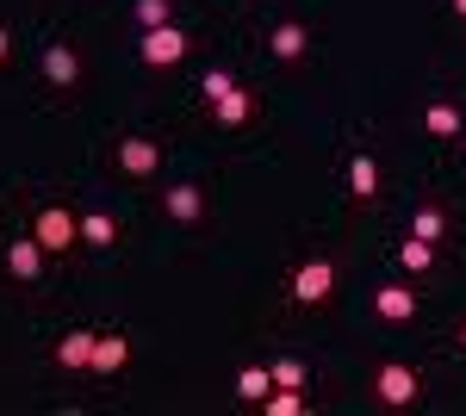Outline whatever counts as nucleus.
Instances as JSON below:
<instances>
[{"label": "nucleus", "mask_w": 466, "mask_h": 416, "mask_svg": "<svg viewBox=\"0 0 466 416\" xmlns=\"http://www.w3.org/2000/svg\"><path fill=\"white\" fill-rule=\"evenodd\" d=\"M373 391H380V404H417V391H423V380H417V367H404V360H386L380 373H373Z\"/></svg>", "instance_id": "obj_1"}, {"label": "nucleus", "mask_w": 466, "mask_h": 416, "mask_svg": "<svg viewBox=\"0 0 466 416\" xmlns=\"http://www.w3.org/2000/svg\"><path fill=\"white\" fill-rule=\"evenodd\" d=\"M44 249H69V243H81V218H69L63 206H44L37 211V230H32Z\"/></svg>", "instance_id": "obj_2"}, {"label": "nucleus", "mask_w": 466, "mask_h": 416, "mask_svg": "<svg viewBox=\"0 0 466 416\" xmlns=\"http://www.w3.org/2000/svg\"><path fill=\"white\" fill-rule=\"evenodd\" d=\"M329 286H336V268H329V261H305V268L292 274V299H299V305H323Z\"/></svg>", "instance_id": "obj_3"}, {"label": "nucleus", "mask_w": 466, "mask_h": 416, "mask_svg": "<svg viewBox=\"0 0 466 416\" xmlns=\"http://www.w3.org/2000/svg\"><path fill=\"white\" fill-rule=\"evenodd\" d=\"M180 56H187V37H180L175 25H156V32H144V63H149V69H175Z\"/></svg>", "instance_id": "obj_4"}, {"label": "nucleus", "mask_w": 466, "mask_h": 416, "mask_svg": "<svg viewBox=\"0 0 466 416\" xmlns=\"http://www.w3.org/2000/svg\"><path fill=\"white\" fill-rule=\"evenodd\" d=\"M373 305H380L386 323H410V317H417V292H410V286H380Z\"/></svg>", "instance_id": "obj_5"}, {"label": "nucleus", "mask_w": 466, "mask_h": 416, "mask_svg": "<svg viewBox=\"0 0 466 416\" xmlns=\"http://www.w3.org/2000/svg\"><path fill=\"white\" fill-rule=\"evenodd\" d=\"M156 162H162V149L149 137H125L118 143V168L125 174H156Z\"/></svg>", "instance_id": "obj_6"}, {"label": "nucleus", "mask_w": 466, "mask_h": 416, "mask_svg": "<svg viewBox=\"0 0 466 416\" xmlns=\"http://www.w3.org/2000/svg\"><path fill=\"white\" fill-rule=\"evenodd\" d=\"M44 75H50L56 87H75V81H81V56H75L69 44H50V50H44Z\"/></svg>", "instance_id": "obj_7"}, {"label": "nucleus", "mask_w": 466, "mask_h": 416, "mask_svg": "<svg viewBox=\"0 0 466 416\" xmlns=\"http://www.w3.org/2000/svg\"><path fill=\"white\" fill-rule=\"evenodd\" d=\"M94 342H100V336H87V330H69V336H63V342H56V360H63V367H94Z\"/></svg>", "instance_id": "obj_8"}, {"label": "nucleus", "mask_w": 466, "mask_h": 416, "mask_svg": "<svg viewBox=\"0 0 466 416\" xmlns=\"http://www.w3.org/2000/svg\"><path fill=\"white\" fill-rule=\"evenodd\" d=\"M212 112H218V125H224V131H237V125H249V94H243V87H230V94H218V100H212Z\"/></svg>", "instance_id": "obj_9"}, {"label": "nucleus", "mask_w": 466, "mask_h": 416, "mask_svg": "<svg viewBox=\"0 0 466 416\" xmlns=\"http://www.w3.org/2000/svg\"><path fill=\"white\" fill-rule=\"evenodd\" d=\"M6 268H13V279H37V268H44V243H13L6 249Z\"/></svg>", "instance_id": "obj_10"}, {"label": "nucleus", "mask_w": 466, "mask_h": 416, "mask_svg": "<svg viewBox=\"0 0 466 416\" xmlns=\"http://www.w3.org/2000/svg\"><path fill=\"white\" fill-rule=\"evenodd\" d=\"M125 360H131V342L125 336H100L94 342V373H118Z\"/></svg>", "instance_id": "obj_11"}, {"label": "nucleus", "mask_w": 466, "mask_h": 416, "mask_svg": "<svg viewBox=\"0 0 466 416\" xmlns=\"http://www.w3.org/2000/svg\"><path fill=\"white\" fill-rule=\"evenodd\" d=\"M268 50H274L280 63H292V56H305V25H274V37H268Z\"/></svg>", "instance_id": "obj_12"}, {"label": "nucleus", "mask_w": 466, "mask_h": 416, "mask_svg": "<svg viewBox=\"0 0 466 416\" xmlns=\"http://www.w3.org/2000/svg\"><path fill=\"white\" fill-rule=\"evenodd\" d=\"M349 187H355V199H373V193H380V168H373V156H355V162H349Z\"/></svg>", "instance_id": "obj_13"}, {"label": "nucleus", "mask_w": 466, "mask_h": 416, "mask_svg": "<svg viewBox=\"0 0 466 416\" xmlns=\"http://www.w3.org/2000/svg\"><path fill=\"white\" fill-rule=\"evenodd\" d=\"M268 391H274V373H261V367H243V373H237V398L268 404Z\"/></svg>", "instance_id": "obj_14"}, {"label": "nucleus", "mask_w": 466, "mask_h": 416, "mask_svg": "<svg viewBox=\"0 0 466 416\" xmlns=\"http://www.w3.org/2000/svg\"><path fill=\"white\" fill-rule=\"evenodd\" d=\"M423 131H430V137H461L466 125H461L454 106H430V112H423Z\"/></svg>", "instance_id": "obj_15"}, {"label": "nucleus", "mask_w": 466, "mask_h": 416, "mask_svg": "<svg viewBox=\"0 0 466 416\" xmlns=\"http://www.w3.org/2000/svg\"><path fill=\"white\" fill-rule=\"evenodd\" d=\"M168 218L175 224H193L199 218V187H168Z\"/></svg>", "instance_id": "obj_16"}, {"label": "nucleus", "mask_w": 466, "mask_h": 416, "mask_svg": "<svg viewBox=\"0 0 466 416\" xmlns=\"http://www.w3.org/2000/svg\"><path fill=\"white\" fill-rule=\"evenodd\" d=\"M112 237H118V224H112L106 211H87V218H81V243H94V249H106Z\"/></svg>", "instance_id": "obj_17"}, {"label": "nucleus", "mask_w": 466, "mask_h": 416, "mask_svg": "<svg viewBox=\"0 0 466 416\" xmlns=\"http://www.w3.org/2000/svg\"><path fill=\"white\" fill-rule=\"evenodd\" d=\"M398 261H404V268H410V274H423V268H430V261H435V249L423 243V237H410V243L398 249Z\"/></svg>", "instance_id": "obj_18"}, {"label": "nucleus", "mask_w": 466, "mask_h": 416, "mask_svg": "<svg viewBox=\"0 0 466 416\" xmlns=\"http://www.w3.org/2000/svg\"><path fill=\"white\" fill-rule=\"evenodd\" d=\"M410 237H423V243H435V237H441V211H435V206H423L417 218H410Z\"/></svg>", "instance_id": "obj_19"}, {"label": "nucleus", "mask_w": 466, "mask_h": 416, "mask_svg": "<svg viewBox=\"0 0 466 416\" xmlns=\"http://www.w3.org/2000/svg\"><path fill=\"white\" fill-rule=\"evenodd\" d=\"M137 19H144L149 32H156V25H168V0H137Z\"/></svg>", "instance_id": "obj_20"}, {"label": "nucleus", "mask_w": 466, "mask_h": 416, "mask_svg": "<svg viewBox=\"0 0 466 416\" xmlns=\"http://www.w3.org/2000/svg\"><path fill=\"white\" fill-rule=\"evenodd\" d=\"M230 87H237V81H230L224 69H212L206 81H199V94H206V100H218V94H230Z\"/></svg>", "instance_id": "obj_21"}, {"label": "nucleus", "mask_w": 466, "mask_h": 416, "mask_svg": "<svg viewBox=\"0 0 466 416\" xmlns=\"http://www.w3.org/2000/svg\"><path fill=\"white\" fill-rule=\"evenodd\" d=\"M274 385H305V367H299V360H280V367H274Z\"/></svg>", "instance_id": "obj_22"}, {"label": "nucleus", "mask_w": 466, "mask_h": 416, "mask_svg": "<svg viewBox=\"0 0 466 416\" xmlns=\"http://www.w3.org/2000/svg\"><path fill=\"white\" fill-rule=\"evenodd\" d=\"M6 44H13V37H6V32H0V56H6Z\"/></svg>", "instance_id": "obj_23"}, {"label": "nucleus", "mask_w": 466, "mask_h": 416, "mask_svg": "<svg viewBox=\"0 0 466 416\" xmlns=\"http://www.w3.org/2000/svg\"><path fill=\"white\" fill-rule=\"evenodd\" d=\"M454 13H461V19H466V0H454Z\"/></svg>", "instance_id": "obj_24"}, {"label": "nucleus", "mask_w": 466, "mask_h": 416, "mask_svg": "<svg viewBox=\"0 0 466 416\" xmlns=\"http://www.w3.org/2000/svg\"><path fill=\"white\" fill-rule=\"evenodd\" d=\"M461 342H466V323H461Z\"/></svg>", "instance_id": "obj_25"}]
</instances>
